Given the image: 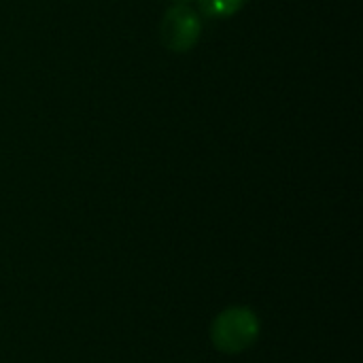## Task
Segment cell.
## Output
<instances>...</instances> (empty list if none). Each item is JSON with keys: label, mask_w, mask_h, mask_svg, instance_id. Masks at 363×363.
<instances>
[{"label": "cell", "mask_w": 363, "mask_h": 363, "mask_svg": "<svg viewBox=\"0 0 363 363\" xmlns=\"http://www.w3.org/2000/svg\"><path fill=\"white\" fill-rule=\"evenodd\" d=\"M202 36V19L187 4H174L166 11L160 23V38L168 51L187 53Z\"/></svg>", "instance_id": "obj_2"}, {"label": "cell", "mask_w": 363, "mask_h": 363, "mask_svg": "<svg viewBox=\"0 0 363 363\" xmlns=\"http://www.w3.org/2000/svg\"><path fill=\"white\" fill-rule=\"evenodd\" d=\"M174 2H179V4H183V2H189V0H174Z\"/></svg>", "instance_id": "obj_4"}, {"label": "cell", "mask_w": 363, "mask_h": 363, "mask_svg": "<svg viewBox=\"0 0 363 363\" xmlns=\"http://www.w3.org/2000/svg\"><path fill=\"white\" fill-rule=\"evenodd\" d=\"M262 334V321L249 306L223 308L211 323V342L223 355H240L249 351Z\"/></svg>", "instance_id": "obj_1"}, {"label": "cell", "mask_w": 363, "mask_h": 363, "mask_svg": "<svg viewBox=\"0 0 363 363\" xmlns=\"http://www.w3.org/2000/svg\"><path fill=\"white\" fill-rule=\"evenodd\" d=\"M198 4L206 17L228 19V17L236 15L247 4V0H198Z\"/></svg>", "instance_id": "obj_3"}]
</instances>
